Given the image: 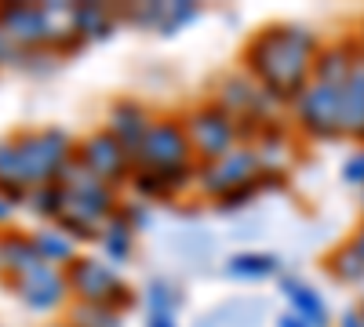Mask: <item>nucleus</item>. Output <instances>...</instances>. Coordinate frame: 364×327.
<instances>
[{"label":"nucleus","mask_w":364,"mask_h":327,"mask_svg":"<svg viewBox=\"0 0 364 327\" xmlns=\"http://www.w3.org/2000/svg\"><path fill=\"white\" fill-rule=\"evenodd\" d=\"M317 40L299 26H277L259 33L245 58L248 70L255 73L259 87L269 99H299L306 92V77H310V58H314Z\"/></svg>","instance_id":"nucleus-1"},{"label":"nucleus","mask_w":364,"mask_h":327,"mask_svg":"<svg viewBox=\"0 0 364 327\" xmlns=\"http://www.w3.org/2000/svg\"><path fill=\"white\" fill-rule=\"evenodd\" d=\"M77 153L70 150V138L55 128H44V131H33V135H22L18 138V160H22V178L26 186H51L58 182V174L66 171V164L73 160Z\"/></svg>","instance_id":"nucleus-2"},{"label":"nucleus","mask_w":364,"mask_h":327,"mask_svg":"<svg viewBox=\"0 0 364 327\" xmlns=\"http://www.w3.org/2000/svg\"><path fill=\"white\" fill-rule=\"evenodd\" d=\"M66 284L70 291L80 294V302H91V306H109V309H128L135 299H132V291L117 280V273L109 270V265L95 262V258H80L70 265V273H66Z\"/></svg>","instance_id":"nucleus-3"},{"label":"nucleus","mask_w":364,"mask_h":327,"mask_svg":"<svg viewBox=\"0 0 364 327\" xmlns=\"http://www.w3.org/2000/svg\"><path fill=\"white\" fill-rule=\"evenodd\" d=\"M182 128H186V138H190V145H193V153L208 157V164H211V160H223V157L233 153L237 124H233V116L223 113L219 106L190 113V121L182 124Z\"/></svg>","instance_id":"nucleus-4"},{"label":"nucleus","mask_w":364,"mask_h":327,"mask_svg":"<svg viewBox=\"0 0 364 327\" xmlns=\"http://www.w3.org/2000/svg\"><path fill=\"white\" fill-rule=\"evenodd\" d=\"M259 167H262V157L252 153V150H233L230 157L223 160H211L204 171H200V189L208 196H230L245 186H259Z\"/></svg>","instance_id":"nucleus-5"},{"label":"nucleus","mask_w":364,"mask_h":327,"mask_svg":"<svg viewBox=\"0 0 364 327\" xmlns=\"http://www.w3.org/2000/svg\"><path fill=\"white\" fill-rule=\"evenodd\" d=\"M299 121L310 135L331 138L343 131V87L336 84H310L306 92L299 95Z\"/></svg>","instance_id":"nucleus-6"},{"label":"nucleus","mask_w":364,"mask_h":327,"mask_svg":"<svg viewBox=\"0 0 364 327\" xmlns=\"http://www.w3.org/2000/svg\"><path fill=\"white\" fill-rule=\"evenodd\" d=\"M190 157H193V145L186 138V128L175 124V121H161L149 128L142 150H139V160L149 167V171H175V167H190Z\"/></svg>","instance_id":"nucleus-7"},{"label":"nucleus","mask_w":364,"mask_h":327,"mask_svg":"<svg viewBox=\"0 0 364 327\" xmlns=\"http://www.w3.org/2000/svg\"><path fill=\"white\" fill-rule=\"evenodd\" d=\"M77 157H80V164H84L91 174H99L106 186L124 182L128 171H132V164H135V157H132V153L124 150V145H120V138H117V135H109V131L91 135Z\"/></svg>","instance_id":"nucleus-8"},{"label":"nucleus","mask_w":364,"mask_h":327,"mask_svg":"<svg viewBox=\"0 0 364 327\" xmlns=\"http://www.w3.org/2000/svg\"><path fill=\"white\" fill-rule=\"evenodd\" d=\"M0 29L8 33V40L22 44V48H41L48 40H55V26H51V11L48 4H4L0 8Z\"/></svg>","instance_id":"nucleus-9"},{"label":"nucleus","mask_w":364,"mask_h":327,"mask_svg":"<svg viewBox=\"0 0 364 327\" xmlns=\"http://www.w3.org/2000/svg\"><path fill=\"white\" fill-rule=\"evenodd\" d=\"M15 287H18V299L29 306V309H55L58 302L66 299V277L55 270V265L48 262H37V265H29L26 273L15 277Z\"/></svg>","instance_id":"nucleus-10"},{"label":"nucleus","mask_w":364,"mask_h":327,"mask_svg":"<svg viewBox=\"0 0 364 327\" xmlns=\"http://www.w3.org/2000/svg\"><path fill=\"white\" fill-rule=\"evenodd\" d=\"M149 128H154V121H149V113L139 106V102H117L109 109V135L120 138V145L139 160V150H142V142L149 135Z\"/></svg>","instance_id":"nucleus-11"},{"label":"nucleus","mask_w":364,"mask_h":327,"mask_svg":"<svg viewBox=\"0 0 364 327\" xmlns=\"http://www.w3.org/2000/svg\"><path fill=\"white\" fill-rule=\"evenodd\" d=\"M343 131L364 138V62H357L343 84Z\"/></svg>","instance_id":"nucleus-12"},{"label":"nucleus","mask_w":364,"mask_h":327,"mask_svg":"<svg viewBox=\"0 0 364 327\" xmlns=\"http://www.w3.org/2000/svg\"><path fill=\"white\" fill-rule=\"evenodd\" d=\"M70 29L77 37L102 40V37H109V29H113V15L102 4H73L70 8Z\"/></svg>","instance_id":"nucleus-13"},{"label":"nucleus","mask_w":364,"mask_h":327,"mask_svg":"<svg viewBox=\"0 0 364 327\" xmlns=\"http://www.w3.org/2000/svg\"><path fill=\"white\" fill-rule=\"evenodd\" d=\"M281 287H284V294H288V302L295 306V316H302L310 327H324L328 323V309H324V302L317 299V294L306 287V284H299V280H281Z\"/></svg>","instance_id":"nucleus-14"},{"label":"nucleus","mask_w":364,"mask_h":327,"mask_svg":"<svg viewBox=\"0 0 364 327\" xmlns=\"http://www.w3.org/2000/svg\"><path fill=\"white\" fill-rule=\"evenodd\" d=\"M99 240H102V251L120 265V262H128L132 251H135V229H132L124 218H120V215H113V218L102 226V236H99Z\"/></svg>","instance_id":"nucleus-15"},{"label":"nucleus","mask_w":364,"mask_h":327,"mask_svg":"<svg viewBox=\"0 0 364 327\" xmlns=\"http://www.w3.org/2000/svg\"><path fill=\"white\" fill-rule=\"evenodd\" d=\"M0 193L8 200L29 193L22 178V160H18V142H0Z\"/></svg>","instance_id":"nucleus-16"},{"label":"nucleus","mask_w":364,"mask_h":327,"mask_svg":"<svg viewBox=\"0 0 364 327\" xmlns=\"http://www.w3.org/2000/svg\"><path fill=\"white\" fill-rule=\"evenodd\" d=\"M230 273L240 280H262L277 273V258L273 255H259V251H245V255H233L230 258Z\"/></svg>","instance_id":"nucleus-17"},{"label":"nucleus","mask_w":364,"mask_h":327,"mask_svg":"<svg viewBox=\"0 0 364 327\" xmlns=\"http://www.w3.org/2000/svg\"><path fill=\"white\" fill-rule=\"evenodd\" d=\"M33 248L48 265L51 262H73V236H66V233L41 229V233H33Z\"/></svg>","instance_id":"nucleus-18"},{"label":"nucleus","mask_w":364,"mask_h":327,"mask_svg":"<svg viewBox=\"0 0 364 327\" xmlns=\"http://www.w3.org/2000/svg\"><path fill=\"white\" fill-rule=\"evenodd\" d=\"M73 327H124V323H120V313L109 309V306L80 302L77 313H73Z\"/></svg>","instance_id":"nucleus-19"},{"label":"nucleus","mask_w":364,"mask_h":327,"mask_svg":"<svg viewBox=\"0 0 364 327\" xmlns=\"http://www.w3.org/2000/svg\"><path fill=\"white\" fill-rule=\"evenodd\" d=\"M146 306H149V313H157V316H175L178 291L171 284H164V280H154L146 287Z\"/></svg>","instance_id":"nucleus-20"},{"label":"nucleus","mask_w":364,"mask_h":327,"mask_svg":"<svg viewBox=\"0 0 364 327\" xmlns=\"http://www.w3.org/2000/svg\"><path fill=\"white\" fill-rule=\"evenodd\" d=\"M29 200H33V211L37 215H55L58 218V215L66 211V193H63V186H58V182L33 189V196H29Z\"/></svg>","instance_id":"nucleus-21"},{"label":"nucleus","mask_w":364,"mask_h":327,"mask_svg":"<svg viewBox=\"0 0 364 327\" xmlns=\"http://www.w3.org/2000/svg\"><path fill=\"white\" fill-rule=\"evenodd\" d=\"M135 189H139L142 196H171V193H175V189L164 182V174H161V171H149V167L135 174Z\"/></svg>","instance_id":"nucleus-22"},{"label":"nucleus","mask_w":364,"mask_h":327,"mask_svg":"<svg viewBox=\"0 0 364 327\" xmlns=\"http://www.w3.org/2000/svg\"><path fill=\"white\" fill-rule=\"evenodd\" d=\"M197 18V8L193 4H168V15H164V26H161V33H178L186 22Z\"/></svg>","instance_id":"nucleus-23"},{"label":"nucleus","mask_w":364,"mask_h":327,"mask_svg":"<svg viewBox=\"0 0 364 327\" xmlns=\"http://www.w3.org/2000/svg\"><path fill=\"white\" fill-rule=\"evenodd\" d=\"M346 178H350V182H364V153H357V157L346 164Z\"/></svg>","instance_id":"nucleus-24"},{"label":"nucleus","mask_w":364,"mask_h":327,"mask_svg":"<svg viewBox=\"0 0 364 327\" xmlns=\"http://www.w3.org/2000/svg\"><path fill=\"white\" fill-rule=\"evenodd\" d=\"M146 327H175V316H157V313H149Z\"/></svg>","instance_id":"nucleus-25"},{"label":"nucleus","mask_w":364,"mask_h":327,"mask_svg":"<svg viewBox=\"0 0 364 327\" xmlns=\"http://www.w3.org/2000/svg\"><path fill=\"white\" fill-rule=\"evenodd\" d=\"M281 327H310V323L302 320V316H295V313H284L281 316Z\"/></svg>","instance_id":"nucleus-26"},{"label":"nucleus","mask_w":364,"mask_h":327,"mask_svg":"<svg viewBox=\"0 0 364 327\" xmlns=\"http://www.w3.org/2000/svg\"><path fill=\"white\" fill-rule=\"evenodd\" d=\"M8 215H11V200L0 193V222H8Z\"/></svg>","instance_id":"nucleus-27"},{"label":"nucleus","mask_w":364,"mask_h":327,"mask_svg":"<svg viewBox=\"0 0 364 327\" xmlns=\"http://www.w3.org/2000/svg\"><path fill=\"white\" fill-rule=\"evenodd\" d=\"M8 44H11V40H8V33H4V29H0V58L8 55Z\"/></svg>","instance_id":"nucleus-28"},{"label":"nucleus","mask_w":364,"mask_h":327,"mask_svg":"<svg viewBox=\"0 0 364 327\" xmlns=\"http://www.w3.org/2000/svg\"><path fill=\"white\" fill-rule=\"evenodd\" d=\"M51 327H73V323H51Z\"/></svg>","instance_id":"nucleus-29"}]
</instances>
